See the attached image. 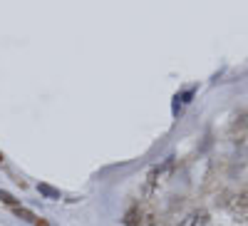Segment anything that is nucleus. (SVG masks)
<instances>
[{
  "mask_svg": "<svg viewBox=\"0 0 248 226\" xmlns=\"http://www.w3.org/2000/svg\"><path fill=\"white\" fill-rule=\"evenodd\" d=\"M229 211H231V216L236 221H248V189H243L241 194H236V199L231 201Z\"/></svg>",
  "mask_w": 248,
  "mask_h": 226,
  "instance_id": "obj_1",
  "label": "nucleus"
},
{
  "mask_svg": "<svg viewBox=\"0 0 248 226\" xmlns=\"http://www.w3.org/2000/svg\"><path fill=\"white\" fill-rule=\"evenodd\" d=\"M10 211H13V214H15V216H17L20 221H28V224H32V226H50V224H47L45 219H40V216H37L35 211L25 209L23 204H17V207H13Z\"/></svg>",
  "mask_w": 248,
  "mask_h": 226,
  "instance_id": "obj_2",
  "label": "nucleus"
},
{
  "mask_svg": "<svg viewBox=\"0 0 248 226\" xmlns=\"http://www.w3.org/2000/svg\"><path fill=\"white\" fill-rule=\"evenodd\" d=\"M181 226H209V214H206L203 209H196L181 221Z\"/></svg>",
  "mask_w": 248,
  "mask_h": 226,
  "instance_id": "obj_3",
  "label": "nucleus"
},
{
  "mask_svg": "<svg viewBox=\"0 0 248 226\" xmlns=\"http://www.w3.org/2000/svg\"><path fill=\"white\" fill-rule=\"evenodd\" d=\"M0 201H3V204H8L10 209H13V207H17L15 196H10V194H8V192H3V189H0Z\"/></svg>",
  "mask_w": 248,
  "mask_h": 226,
  "instance_id": "obj_4",
  "label": "nucleus"
},
{
  "mask_svg": "<svg viewBox=\"0 0 248 226\" xmlns=\"http://www.w3.org/2000/svg\"><path fill=\"white\" fill-rule=\"evenodd\" d=\"M40 192H43V194H47V196H52V199H57L60 194L55 192V189H50V187H45V184H43V187H40Z\"/></svg>",
  "mask_w": 248,
  "mask_h": 226,
  "instance_id": "obj_5",
  "label": "nucleus"
}]
</instances>
